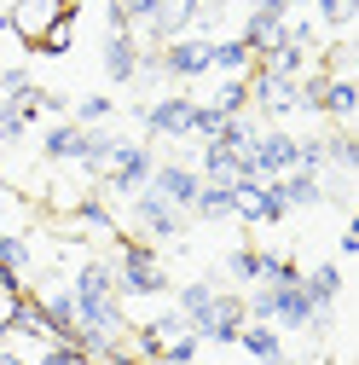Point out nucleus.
<instances>
[{
  "label": "nucleus",
  "instance_id": "e433bc0d",
  "mask_svg": "<svg viewBox=\"0 0 359 365\" xmlns=\"http://www.w3.org/2000/svg\"><path fill=\"white\" fill-rule=\"evenodd\" d=\"M0 365H29L24 354H6V348H0Z\"/></svg>",
  "mask_w": 359,
  "mask_h": 365
},
{
  "label": "nucleus",
  "instance_id": "a878e982",
  "mask_svg": "<svg viewBox=\"0 0 359 365\" xmlns=\"http://www.w3.org/2000/svg\"><path fill=\"white\" fill-rule=\"evenodd\" d=\"M325 163H336L342 174H353V168H359V145H353V133H348V128L325 133Z\"/></svg>",
  "mask_w": 359,
  "mask_h": 365
},
{
  "label": "nucleus",
  "instance_id": "cd10ccee",
  "mask_svg": "<svg viewBox=\"0 0 359 365\" xmlns=\"http://www.w3.org/2000/svg\"><path fill=\"white\" fill-rule=\"evenodd\" d=\"M227 272H232L238 284H261V250H249V244L232 250V255H227Z\"/></svg>",
  "mask_w": 359,
  "mask_h": 365
},
{
  "label": "nucleus",
  "instance_id": "7ed1b4c3",
  "mask_svg": "<svg viewBox=\"0 0 359 365\" xmlns=\"http://www.w3.org/2000/svg\"><path fill=\"white\" fill-rule=\"evenodd\" d=\"M151 168H157V151H151L145 140H122V151H116L110 168L99 174V192H110V197H133V192L151 186Z\"/></svg>",
  "mask_w": 359,
  "mask_h": 365
},
{
  "label": "nucleus",
  "instance_id": "412c9836",
  "mask_svg": "<svg viewBox=\"0 0 359 365\" xmlns=\"http://www.w3.org/2000/svg\"><path fill=\"white\" fill-rule=\"evenodd\" d=\"M301 284H307V296L319 302V307H336V296H342V267H336V261H319L313 272H301Z\"/></svg>",
  "mask_w": 359,
  "mask_h": 365
},
{
  "label": "nucleus",
  "instance_id": "c9c22d12",
  "mask_svg": "<svg viewBox=\"0 0 359 365\" xmlns=\"http://www.w3.org/2000/svg\"><path fill=\"white\" fill-rule=\"evenodd\" d=\"M249 12H273V18H290V0H249Z\"/></svg>",
  "mask_w": 359,
  "mask_h": 365
},
{
  "label": "nucleus",
  "instance_id": "4c0bfd02",
  "mask_svg": "<svg viewBox=\"0 0 359 365\" xmlns=\"http://www.w3.org/2000/svg\"><path fill=\"white\" fill-rule=\"evenodd\" d=\"M0 35H12V24H6V12H0Z\"/></svg>",
  "mask_w": 359,
  "mask_h": 365
},
{
  "label": "nucleus",
  "instance_id": "72a5a7b5",
  "mask_svg": "<svg viewBox=\"0 0 359 365\" xmlns=\"http://www.w3.org/2000/svg\"><path fill=\"white\" fill-rule=\"evenodd\" d=\"M197 348H203V342H197V336L186 331V336H174V342H162V359H168V365H192V359H197Z\"/></svg>",
  "mask_w": 359,
  "mask_h": 365
},
{
  "label": "nucleus",
  "instance_id": "2eb2a0df",
  "mask_svg": "<svg viewBox=\"0 0 359 365\" xmlns=\"http://www.w3.org/2000/svg\"><path fill=\"white\" fill-rule=\"evenodd\" d=\"M214 279H192V284H180V296H174V307L186 313V325H192V336H203V325H209V313H214Z\"/></svg>",
  "mask_w": 359,
  "mask_h": 365
},
{
  "label": "nucleus",
  "instance_id": "39448f33",
  "mask_svg": "<svg viewBox=\"0 0 359 365\" xmlns=\"http://www.w3.org/2000/svg\"><path fill=\"white\" fill-rule=\"evenodd\" d=\"M157 76H168V81H197V76H209V35L162 41V47H157Z\"/></svg>",
  "mask_w": 359,
  "mask_h": 365
},
{
  "label": "nucleus",
  "instance_id": "7c9ffc66",
  "mask_svg": "<svg viewBox=\"0 0 359 365\" xmlns=\"http://www.w3.org/2000/svg\"><path fill=\"white\" fill-rule=\"evenodd\" d=\"M35 365H93V359L81 354V342H47Z\"/></svg>",
  "mask_w": 359,
  "mask_h": 365
},
{
  "label": "nucleus",
  "instance_id": "f8f14e48",
  "mask_svg": "<svg viewBox=\"0 0 359 365\" xmlns=\"http://www.w3.org/2000/svg\"><path fill=\"white\" fill-rule=\"evenodd\" d=\"M140 35H133V29H122V35H110L105 41V76L116 81V87H128L133 76H140Z\"/></svg>",
  "mask_w": 359,
  "mask_h": 365
},
{
  "label": "nucleus",
  "instance_id": "c85d7f7f",
  "mask_svg": "<svg viewBox=\"0 0 359 365\" xmlns=\"http://www.w3.org/2000/svg\"><path fill=\"white\" fill-rule=\"evenodd\" d=\"M70 29H76V18H64V24H53V29L41 35V41H35L29 53H47V58H64V53H70Z\"/></svg>",
  "mask_w": 359,
  "mask_h": 365
},
{
  "label": "nucleus",
  "instance_id": "4be33fe9",
  "mask_svg": "<svg viewBox=\"0 0 359 365\" xmlns=\"http://www.w3.org/2000/svg\"><path fill=\"white\" fill-rule=\"evenodd\" d=\"M238 186V180H232ZM232 186H214V180H203L197 197H192V215L197 220H220V215H232Z\"/></svg>",
  "mask_w": 359,
  "mask_h": 365
},
{
  "label": "nucleus",
  "instance_id": "9d476101",
  "mask_svg": "<svg viewBox=\"0 0 359 365\" xmlns=\"http://www.w3.org/2000/svg\"><path fill=\"white\" fill-rule=\"evenodd\" d=\"M279 186V197H284V209H319L325 203V168H290V174H279L273 180Z\"/></svg>",
  "mask_w": 359,
  "mask_h": 365
},
{
  "label": "nucleus",
  "instance_id": "aec40b11",
  "mask_svg": "<svg viewBox=\"0 0 359 365\" xmlns=\"http://www.w3.org/2000/svg\"><path fill=\"white\" fill-rule=\"evenodd\" d=\"M70 220H81V226H93V232H122V226H116V209L99 197V192H87V197H70Z\"/></svg>",
  "mask_w": 359,
  "mask_h": 365
},
{
  "label": "nucleus",
  "instance_id": "b1692460",
  "mask_svg": "<svg viewBox=\"0 0 359 365\" xmlns=\"http://www.w3.org/2000/svg\"><path fill=\"white\" fill-rule=\"evenodd\" d=\"M209 105H214L220 116H249V76H227Z\"/></svg>",
  "mask_w": 359,
  "mask_h": 365
},
{
  "label": "nucleus",
  "instance_id": "4468645a",
  "mask_svg": "<svg viewBox=\"0 0 359 365\" xmlns=\"http://www.w3.org/2000/svg\"><path fill=\"white\" fill-rule=\"evenodd\" d=\"M244 296H214V313H209V325H203V336L197 342H220V348H227V342H238V331H244Z\"/></svg>",
  "mask_w": 359,
  "mask_h": 365
},
{
  "label": "nucleus",
  "instance_id": "9b49d317",
  "mask_svg": "<svg viewBox=\"0 0 359 365\" xmlns=\"http://www.w3.org/2000/svg\"><path fill=\"white\" fill-rule=\"evenodd\" d=\"M197 0H157V12H151V24H145V35L157 41H180V35H192V24H197Z\"/></svg>",
  "mask_w": 359,
  "mask_h": 365
},
{
  "label": "nucleus",
  "instance_id": "dca6fc26",
  "mask_svg": "<svg viewBox=\"0 0 359 365\" xmlns=\"http://www.w3.org/2000/svg\"><path fill=\"white\" fill-rule=\"evenodd\" d=\"M70 296H76V302L116 296V267H110V261H81V272L70 279Z\"/></svg>",
  "mask_w": 359,
  "mask_h": 365
},
{
  "label": "nucleus",
  "instance_id": "393cba45",
  "mask_svg": "<svg viewBox=\"0 0 359 365\" xmlns=\"http://www.w3.org/2000/svg\"><path fill=\"white\" fill-rule=\"evenodd\" d=\"M29 261H35V244H29L24 232H0V267L24 279V272H29Z\"/></svg>",
  "mask_w": 359,
  "mask_h": 365
},
{
  "label": "nucleus",
  "instance_id": "2f4dec72",
  "mask_svg": "<svg viewBox=\"0 0 359 365\" xmlns=\"http://www.w3.org/2000/svg\"><path fill=\"white\" fill-rule=\"evenodd\" d=\"M145 325L157 331V342H174V336H186V331H192V325H186V313H180V307H168V313L145 319Z\"/></svg>",
  "mask_w": 359,
  "mask_h": 365
},
{
  "label": "nucleus",
  "instance_id": "bb28decb",
  "mask_svg": "<svg viewBox=\"0 0 359 365\" xmlns=\"http://www.w3.org/2000/svg\"><path fill=\"white\" fill-rule=\"evenodd\" d=\"M29 122H35V110H24V105H0V145H12V140H24L29 133Z\"/></svg>",
  "mask_w": 359,
  "mask_h": 365
},
{
  "label": "nucleus",
  "instance_id": "0eeeda50",
  "mask_svg": "<svg viewBox=\"0 0 359 365\" xmlns=\"http://www.w3.org/2000/svg\"><path fill=\"white\" fill-rule=\"evenodd\" d=\"M232 215L249 220V226H273L290 209H284V197H279L273 180H238V186H232Z\"/></svg>",
  "mask_w": 359,
  "mask_h": 365
},
{
  "label": "nucleus",
  "instance_id": "a211bd4d",
  "mask_svg": "<svg viewBox=\"0 0 359 365\" xmlns=\"http://www.w3.org/2000/svg\"><path fill=\"white\" fill-rule=\"evenodd\" d=\"M325 116H336L342 128L359 116V81L353 76H325Z\"/></svg>",
  "mask_w": 359,
  "mask_h": 365
},
{
  "label": "nucleus",
  "instance_id": "c756f323",
  "mask_svg": "<svg viewBox=\"0 0 359 365\" xmlns=\"http://www.w3.org/2000/svg\"><path fill=\"white\" fill-rule=\"evenodd\" d=\"M110 110H116V99H110V93H87V99L76 105V128H93V122H105Z\"/></svg>",
  "mask_w": 359,
  "mask_h": 365
},
{
  "label": "nucleus",
  "instance_id": "1a4fd4ad",
  "mask_svg": "<svg viewBox=\"0 0 359 365\" xmlns=\"http://www.w3.org/2000/svg\"><path fill=\"white\" fill-rule=\"evenodd\" d=\"M197 186H203V174H197L192 163H157V168H151V192H157V197H168L174 209H186V215H192Z\"/></svg>",
  "mask_w": 359,
  "mask_h": 365
},
{
  "label": "nucleus",
  "instance_id": "473e14b6",
  "mask_svg": "<svg viewBox=\"0 0 359 365\" xmlns=\"http://www.w3.org/2000/svg\"><path fill=\"white\" fill-rule=\"evenodd\" d=\"M313 12H319L331 29H348V24H353V12H359V0H319Z\"/></svg>",
  "mask_w": 359,
  "mask_h": 365
},
{
  "label": "nucleus",
  "instance_id": "6e6552de",
  "mask_svg": "<svg viewBox=\"0 0 359 365\" xmlns=\"http://www.w3.org/2000/svg\"><path fill=\"white\" fill-rule=\"evenodd\" d=\"M133 220H140L157 244H174L180 232H186V209H174V203L157 197L151 186H145V192H133Z\"/></svg>",
  "mask_w": 359,
  "mask_h": 365
},
{
  "label": "nucleus",
  "instance_id": "f03ea898",
  "mask_svg": "<svg viewBox=\"0 0 359 365\" xmlns=\"http://www.w3.org/2000/svg\"><path fill=\"white\" fill-rule=\"evenodd\" d=\"M296 168V133L266 128L249 140V151H238V180H279Z\"/></svg>",
  "mask_w": 359,
  "mask_h": 365
},
{
  "label": "nucleus",
  "instance_id": "6ab92c4d",
  "mask_svg": "<svg viewBox=\"0 0 359 365\" xmlns=\"http://www.w3.org/2000/svg\"><path fill=\"white\" fill-rule=\"evenodd\" d=\"M81 145H87V128L58 122L47 140H41V157H47V163H81Z\"/></svg>",
  "mask_w": 359,
  "mask_h": 365
},
{
  "label": "nucleus",
  "instance_id": "f3484780",
  "mask_svg": "<svg viewBox=\"0 0 359 365\" xmlns=\"http://www.w3.org/2000/svg\"><path fill=\"white\" fill-rule=\"evenodd\" d=\"M209 70H220V76H249V70H255V53H249V41H244V35L209 41Z\"/></svg>",
  "mask_w": 359,
  "mask_h": 365
},
{
  "label": "nucleus",
  "instance_id": "20e7f679",
  "mask_svg": "<svg viewBox=\"0 0 359 365\" xmlns=\"http://www.w3.org/2000/svg\"><path fill=\"white\" fill-rule=\"evenodd\" d=\"M64 18H76V0H12L6 6V24H12V35L24 47H35V41L53 24H64Z\"/></svg>",
  "mask_w": 359,
  "mask_h": 365
},
{
  "label": "nucleus",
  "instance_id": "f257e3e1",
  "mask_svg": "<svg viewBox=\"0 0 359 365\" xmlns=\"http://www.w3.org/2000/svg\"><path fill=\"white\" fill-rule=\"evenodd\" d=\"M116 296L128 302V296H168L174 284H168V272H162V261H157V250L145 244V238H128V232H116Z\"/></svg>",
  "mask_w": 359,
  "mask_h": 365
},
{
  "label": "nucleus",
  "instance_id": "ddd939ff",
  "mask_svg": "<svg viewBox=\"0 0 359 365\" xmlns=\"http://www.w3.org/2000/svg\"><path fill=\"white\" fill-rule=\"evenodd\" d=\"M238 348H244L249 359H261V365H290V354H284V336H279L273 325H261V319H244Z\"/></svg>",
  "mask_w": 359,
  "mask_h": 365
},
{
  "label": "nucleus",
  "instance_id": "423d86ee",
  "mask_svg": "<svg viewBox=\"0 0 359 365\" xmlns=\"http://www.w3.org/2000/svg\"><path fill=\"white\" fill-rule=\"evenodd\" d=\"M192 110H197V99L162 93V99H151V105L140 110V122H145L151 140H192Z\"/></svg>",
  "mask_w": 359,
  "mask_h": 365
},
{
  "label": "nucleus",
  "instance_id": "58836bf2",
  "mask_svg": "<svg viewBox=\"0 0 359 365\" xmlns=\"http://www.w3.org/2000/svg\"><path fill=\"white\" fill-rule=\"evenodd\" d=\"M0 192H6V168H0Z\"/></svg>",
  "mask_w": 359,
  "mask_h": 365
},
{
  "label": "nucleus",
  "instance_id": "5701e85b",
  "mask_svg": "<svg viewBox=\"0 0 359 365\" xmlns=\"http://www.w3.org/2000/svg\"><path fill=\"white\" fill-rule=\"evenodd\" d=\"M197 174L214 180V186H232V180H238V157L220 151V145H203V151H197Z\"/></svg>",
  "mask_w": 359,
  "mask_h": 365
},
{
  "label": "nucleus",
  "instance_id": "f704fd0d",
  "mask_svg": "<svg viewBox=\"0 0 359 365\" xmlns=\"http://www.w3.org/2000/svg\"><path fill=\"white\" fill-rule=\"evenodd\" d=\"M29 81V70L24 64H6V70H0V93H12V87H24Z\"/></svg>",
  "mask_w": 359,
  "mask_h": 365
}]
</instances>
